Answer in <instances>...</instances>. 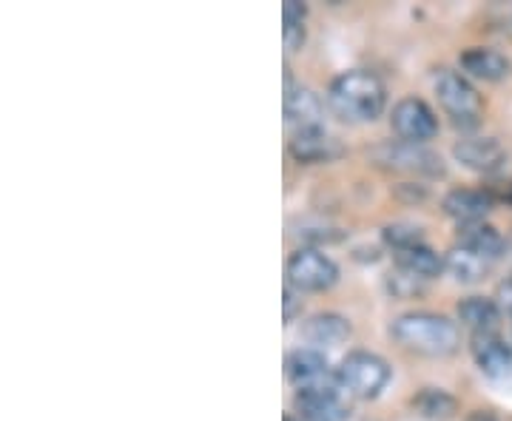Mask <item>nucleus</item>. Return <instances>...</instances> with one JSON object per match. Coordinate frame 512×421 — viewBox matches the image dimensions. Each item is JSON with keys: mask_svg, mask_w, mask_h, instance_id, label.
Returning a JSON list of instances; mask_svg holds the SVG:
<instances>
[{"mask_svg": "<svg viewBox=\"0 0 512 421\" xmlns=\"http://www.w3.org/2000/svg\"><path fill=\"white\" fill-rule=\"evenodd\" d=\"M328 103L345 123H373L384 111L387 94L376 74L353 69L339 74L328 89Z\"/></svg>", "mask_w": 512, "mask_h": 421, "instance_id": "obj_1", "label": "nucleus"}, {"mask_svg": "<svg viewBox=\"0 0 512 421\" xmlns=\"http://www.w3.org/2000/svg\"><path fill=\"white\" fill-rule=\"evenodd\" d=\"M390 333L402 348L421 356H450L461 345V330L456 322L439 313H402Z\"/></svg>", "mask_w": 512, "mask_h": 421, "instance_id": "obj_2", "label": "nucleus"}, {"mask_svg": "<svg viewBox=\"0 0 512 421\" xmlns=\"http://www.w3.org/2000/svg\"><path fill=\"white\" fill-rule=\"evenodd\" d=\"M436 94H439L441 109L453 117V123L461 129H473L478 126L481 114H484V100L476 92V86L453 69H439L436 74Z\"/></svg>", "mask_w": 512, "mask_h": 421, "instance_id": "obj_3", "label": "nucleus"}, {"mask_svg": "<svg viewBox=\"0 0 512 421\" xmlns=\"http://www.w3.org/2000/svg\"><path fill=\"white\" fill-rule=\"evenodd\" d=\"M336 379L353 396L376 399L390 382V367H387L382 356L367 353V350H356V353H348L342 359V365L336 370Z\"/></svg>", "mask_w": 512, "mask_h": 421, "instance_id": "obj_4", "label": "nucleus"}, {"mask_svg": "<svg viewBox=\"0 0 512 421\" xmlns=\"http://www.w3.org/2000/svg\"><path fill=\"white\" fill-rule=\"evenodd\" d=\"M339 279V268L319 248H302L288 259V285L296 291H328Z\"/></svg>", "mask_w": 512, "mask_h": 421, "instance_id": "obj_5", "label": "nucleus"}, {"mask_svg": "<svg viewBox=\"0 0 512 421\" xmlns=\"http://www.w3.org/2000/svg\"><path fill=\"white\" fill-rule=\"evenodd\" d=\"M393 131L402 137V143H416L424 146L427 140H433L439 134V120L436 111L430 109L419 97H404L393 106V117H390Z\"/></svg>", "mask_w": 512, "mask_h": 421, "instance_id": "obj_6", "label": "nucleus"}, {"mask_svg": "<svg viewBox=\"0 0 512 421\" xmlns=\"http://www.w3.org/2000/svg\"><path fill=\"white\" fill-rule=\"evenodd\" d=\"M373 160L393 171H407V174H427V177H441L444 165L439 154L430 148L416 146V143H384L373 151Z\"/></svg>", "mask_w": 512, "mask_h": 421, "instance_id": "obj_7", "label": "nucleus"}, {"mask_svg": "<svg viewBox=\"0 0 512 421\" xmlns=\"http://www.w3.org/2000/svg\"><path fill=\"white\" fill-rule=\"evenodd\" d=\"M345 387H311V390H299L296 393V410L305 421H345L350 416L348 399L342 396Z\"/></svg>", "mask_w": 512, "mask_h": 421, "instance_id": "obj_8", "label": "nucleus"}, {"mask_svg": "<svg viewBox=\"0 0 512 421\" xmlns=\"http://www.w3.org/2000/svg\"><path fill=\"white\" fill-rule=\"evenodd\" d=\"M285 117L293 134L299 131H319L322 126V100L311 92V89H293L291 74H285Z\"/></svg>", "mask_w": 512, "mask_h": 421, "instance_id": "obj_9", "label": "nucleus"}, {"mask_svg": "<svg viewBox=\"0 0 512 421\" xmlns=\"http://www.w3.org/2000/svg\"><path fill=\"white\" fill-rule=\"evenodd\" d=\"M288 379L299 390H311V387L336 385L339 379L330 373L325 353L316 348H299L288 356Z\"/></svg>", "mask_w": 512, "mask_h": 421, "instance_id": "obj_10", "label": "nucleus"}, {"mask_svg": "<svg viewBox=\"0 0 512 421\" xmlns=\"http://www.w3.org/2000/svg\"><path fill=\"white\" fill-rule=\"evenodd\" d=\"M470 348H473V359L484 376L512 379V345H507L498 333H476Z\"/></svg>", "mask_w": 512, "mask_h": 421, "instance_id": "obj_11", "label": "nucleus"}, {"mask_svg": "<svg viewBox=\"0 0 512 421\" xmlns=\"http://www.w3.org/2000/svg\"><path fill=\"white\" fill-rule=\"evenodd\" d=\"M444 211L461 225H478L493 211V194L481 188H456L444 197Z\"/></svg>", "mask_w": 512, "mask_h": 421, "instance_id": "obj_12", "label": "nucleus"}, {"mask_svg": "<svg viewBox=\"0 0 512 421\" xmlns=\"http://www.w3.org/2000/svg\"><path fill=\"white\" fill-rule=\"evenodd\" d=\"M456 160L473 171H495L498 165L507 160V151L504 146L493 140V137H470V140H461L453 148Z\"/></svg>", "mask_w": 512, "mask_h": 421, "instance_id": "obj_13", "label": "nucleus"}, {"mask_svg": "<svg viewBox=\"0 0 512 421\" xmlns=\"http://www.w3.org/2000/svg\"><path fill=\"white\" fill-rule=\"evenodd\" d=\"M302 336L319 348H336V345H342V342H348L350 336V325L345 316H339V313H316L311 316L308 322H305V328H302Z\"/></svg>", "mask_w": 512, "mask_h": 421, "instance_id": "obj_14", "label": "nucleus"}, {"mask_svg": "<svg viewBox=\"0 0 512 421\" xmlns=\"http://www.w3.org/2000/svg\"><path fill=\"white\" fill-rule=\"evenodd\" d=\"M458 319L461 325L476 333H495L501 325V305L493 299H484V296H467L458 302Z\"/></svg>", "mask_w": 512, "mask_h": 421, "instance_id": "obj_15", "label": "nucleus"}, {"mask_svg": "<svg viewBox=\"0 0 512 421\" xmlns=\"http://www.w3.org/2000/svg\"><path fill=\"white\" fill-rule=\"evenodd\" d=\"M461 69L478 77V80H493L495 83V80H504L510 74V60L495 49L476 46V49H467L461 55Z\"/></svg>", "mask_w": 512, "mask_h": 421, "instance_id": "obj_16", "label": "nucleus"}, {"mask_svg": "<svg viewBox=\"0 0 512 421\" xmlns=\"http://www.w3.org/2000/svg\"><path fill=\"white\" fill-rule=\"evenodd\" d=\"M393 254H396L399 271H407V274L416 276V279H433V276H439L444 271V259L433 248H427L424 242L402 248V251H393Z\"/></svg>", "mask_w": 512, "mask_h": 421, "instance_id": "obj_17", "label": "nucleus"}, {"mask_svg": "<svg viewBox=\"0 0 512 421\" xmlns=\"http://www.w3.org/2000/svg\"><path fill=\"white\" fill-rule=\"evenodd\" d=\"M490 265H493V262L478 257L476 251H470V248H464V245H456V248L444 257V271H450V276H453L456 282H464V285L484 279L487 271H490Z\"/></svg>", "mask_w": 512, "mask_h": 421, "instance_id": "obj_18", "label": "nucleus"}, {"mask_svg": "<svg viewBox=\"0 0 512 421\" xmlns=\"http://www.w3.org/2000/svg\"><path fill=\"white\" fill-rule=\"evenodd\" d=\"M458 245H464V248H470V251H476L478 257H484L487 262H495V259L504 254V237L495 231L493 225H484V222H478V225H464L461 228V239H458Z\"/></svg>", "mask_w": 512, "mask_h": 421, "instance_id": "obj_19", "label": "nucleus"}, {"mask_svg": "<svg viewBox=\"0 0 512 421\" xmlns=\"http://www.w3.org/2000/svg\"><path fill=\"white\" fill-rule=\"evenodd\" d=\"M291 154L299 163H325L336 154V146H333V140L325 129L299 131V134H293Z\"/></svg>", "mask_w": 512, "mask_h": 421, "instance_id": "obj_20", "label": "nucleus"}, {"mask_svg": "<svg viewBox=\"0 0 512 421\" xmlns=\"http://www.w3.org/2000/svg\"><path fill=\"white\" fill-rule=\"evenodd\" d=\"M413 404H416V410H419L421 416H427V419H450V416L458 410V402L450 396V393H444V390H433V387L421 390L419 399H416Z\"/></svg>", "mask_w": 512, "mask_h": 421, "instance_id": "obj_21", "label": "nucleus"}, {"mask_svg": "<svg viewBox=\"0 0 512 421\" xmlns=\"http://www.w3.org/2000/svg\"><path fill=\"white\" fill-rule=\"evenodd\" d=\"M282 18H285V46L288 52H296L305 43V6L296 0H285Z\"/></svg>", "mask_w": 512, "mask_h": 421, "instance_id": "obj_22", "label": "nucleus"}, {"mask_svg": "<svg viewBox=\"0 0 512 421\" xmlns=\"http://www.w3.org/2000/svg\"><path fill=\"white\" fill-rule=\"evenodd\" d=\"M384 239H387V245H393V251H402V248H410V245H419L421 231L416 225L396 222V225H387L384 228Z\"/></svg>", "mask_w": 512, "mask_h": 421, "instance_id": "obj_23", "label": "nucleus"}, {"mask_svg": "<svg viewBox=\"0 0 512 421\" xmlns=\"http://www.w3.org/2000/svg\"><path fill=\"white\" fill-rule=\"evenodd\" d=\"M419 282L416 276H410L407 271H399V274H390V291L396 296H407V293L419 291Z\"/></svg>", "mask_w": 512, "mask_h": 421, "instance_id": "obj_24", "label": "nucleus"}, {"mask_svg": "<svg viewBox=\"0 0 512 421\" xmlns=\"http://www.w3.org/2000/svg\"><path fill=\"white\" fill-rule=\"evenodd\" d=\"M498 299H501V308H507V313H512V279L498 288Z\"/></svg>", "mask_w": 512, "mask_h": 421, "instance_id": "obj_25", "label": "nucleus"}, {"mask_svg": "<svg viewBox=\"0 0 512 421\" xmlns=\"http://www.w3.org/2000/svg\"><path fill=\"white\" fill-rule=\"evenodd\" d=\"M467 421H498V419H495L493 413H484V410H478V413H473V416H470Z\"/></svg>", "mask_w": 512, "mask_h": 421, "instance_id": "obj_26", "label": "nucleus"}, {"mask_svg": "<svg viewBox=\"0 0 512 421\" xmlns=\"http://www.w3.org/2000/svg\"><path fill=\"white\" fill-rule=\"evenodd\" d=\"M285 421H296V419H291V416H288V419H285Z\"/></svg>", "mask_w": 512, "mask_h": 421, "instance_id": "obj_27", "label": "nucleus"}, {"mask_svg": "<svg viewBox=\"0 0 512 421\" xmlns=\"http://www.w3.org/2000/svg\"><path fill=\"white\" fill-rule=\"evenodd\" d=\"M510 325H512V313H510Z\"/></svg>", "mask_w": 512, "mask_h": 421, "instance_id": "obj_28", "label": "nucleus"}, {"mask_svg": "<svg viewBox=\"0 0 512 421\" xmlns=\"http://www.w3.org/2000/svg\"><path fill=\"white\" fill-rule=\"evenodd\" d=\"M510 200H512V191H510Z\"/></svg>", "mask_w": 512, "mask_h": 421, "instance_id": "obj_29", "label": "nucleus"}]
</instances>
